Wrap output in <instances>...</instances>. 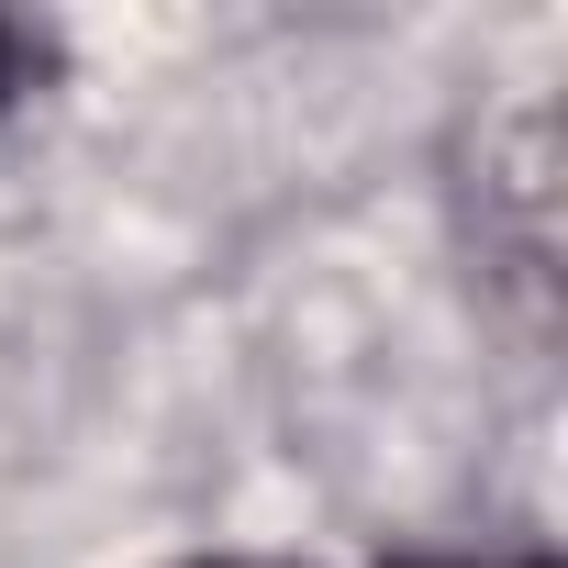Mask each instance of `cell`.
Returning <instances> with one entry per match:
<instances>
[{
	"instance_id": "obj_1",
	"label": "cell",
	"mask_w": 568,
	"mask_h": 568,
	"mask_svg": "<svg viewBox=\"0 0 568 568\" xmlns=\"http://www.w3.org/2000/svg\"><path fill=\"white\" fill-rule=\"evenodd\" d=\"M34 68H45V45H34V34H23L12 12H0V112H12V101L34 90Z\"/></svg>"
},
{
	"instance_id": "obj_2",
	"label": "cell",
	"mask_w": 568,
	"mask_h": 568,
	"mask_svg": "<svg viewBox=\"0 0 568 568\" xmlns=\"http://www.w3.org/2000/svg\"><path fill=\"white\" fill-rule=\"evenodd\" d=\"M402 568H557V557H402Z\"/></svg>"
}]
</instances>
